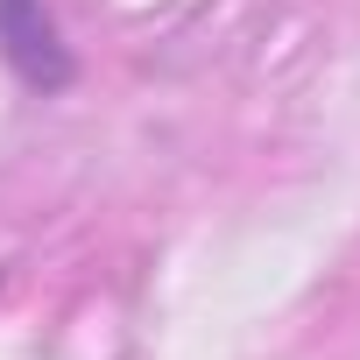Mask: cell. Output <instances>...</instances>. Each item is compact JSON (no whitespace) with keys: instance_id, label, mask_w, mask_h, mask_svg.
Here are the masks:
<instances>
[{"instance_id":"obj_1","label":"cell","mask_w":360,"mask_h":360,"mask_svg":"<svg viewBox=\"0 0 360 360\" xmlns=\"http://www.w3.org/2000/svg\"><path fill=\"white\" fill-rule=\"evenodd\" d=\"M0 43H8L15 71H22L29 85H43V92H57V85L71 78L64 43H57V29H50V15L36 8V0H0Z\"/></svg>"}]
</instances>
